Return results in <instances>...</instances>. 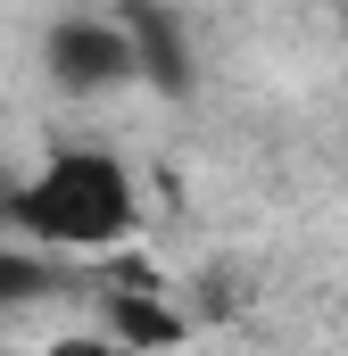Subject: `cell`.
<instances>
[{"instance_id": "obj_5", "label": "cell", "mask_w": 348, "mask_h": 356, "mask_svg": "<svg viewBox=\"0 0 348 356\" xmlns=\"http://www.w3.org/2000/svg\"><path fill=\"white\" fill-rule=\"evenodd\" d=\"M58 290V266L42 249H0V307H33Z\"/></svg>"}, {"instance_id": "obj_7", "label": "cell", "mask_w": 348, "mask_h": 356, "mask_svg": "<svg viewBox=\"0 0 348 356\" xmlns=\"http://www.w3.org/2000/svg\"><path fill=\"white\" fill-rule=\"evenodd\" d=\"M0 356H8V348H0Z\"/></svg>"}, {"instance_id": "obj_2", "label": "cell", "mask_w": 348, "mask_h": 356, "mask_svg": "<svg viewBox=\"0 0 348 356\" xmlns=\"http://www.w3.org/2000/svg\"><path fill=\"white\" fill-rule=\"evenodd\" d=\"M42 67H50V83L58 91H116V83H141V67H133V33H125V17L108 8V17H58L50 33H42Z\"/></svg>"}, {"instance_id": "obj_1", "label": "cell", "mask_w": 348, "mask_h": 356, "mask_svg": "<svg viewBox=\"0 0 348 356\" xmlns=\"http://www.w3.org/2000/svg\"><path fill=\"white\" fill-rule=\"evenodd\" d=\"M8 224L25 232V249H58V257H91V249H125L141 232V182L116 149H50L33 182L8 191Z\"/></svg>"}, {"instance_id": "obj_3", "label": "cell", "mask_w": 348, "mask_h": 356, "mask_svg": "<svg viewBox=\"0 0 348 356\" xmlns=\"http://www.w3.org/2000/svg\"><path fill=\"white\" fill-rule=\"evenodd\" d=\"M116 17H125V33H133V67H141V83L158 91H191V50H182V25H174L158 0H116Z\"/></svg>"}, {"instance_id": "obj_6", "label": "cell", "mask_w": 348, "mask_h": 356, "mask_svg": "<svg viewBox=\"0 0 348 356\" xmlns=\"http://www.w3.org/2000/svg\"><path fill=\"white\" fill-rule=\"evenodd\" d=\"M42 356H125V348H116L108 332H58V340H50Z\"/></svg>"}, {"instance_id": "obj_4", "label": "cell", "mask_w": 348, "mask_h": 356, "mask_svg": "<svg viewBox=\"0 0 348 356\" xmlns=\"http://www.w3.org/2000/svg\"><path fill=\"white\" fill-rule=\"evenodd\" d=\"M100 332L125 356H150V348H174V340H182V315H174L158 290H108V323H100Z\"/></svg>"}]
</instances>
